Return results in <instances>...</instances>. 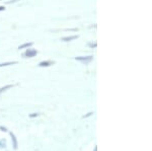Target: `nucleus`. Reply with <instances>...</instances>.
<instances>
[{
    "mask_svg": "<svg viewBox=\"0 0 152 151\" xmlns=\"http://www.w3.org/2000/svg\"><path fill=\"white\" fill-rule=\"evenodd\" d=\"M13 86V85H11V84H8V85H5V86H3V87H1L0 88V94L2 93V92H4V91H6L7 89H9V88H11V87Z\"/></svg>",
    "mask_w": 152,
    "mask_h": 151,
    "instance_id": "8",
    "label": "nucleus"
},
{
    "mask_svg": "<svg viewBox=\"0 0 152 151\" xmlns=\"http://www.w3.org/2000/svg\"><path fill=\"white\" fill-rule=\"evenodd\" d=\"M89 46H90V47H96V43H94V44H89Z\"/></svg>",
    "mask_w": 152,
    "mask_h": 151,
    "instance_id": "10",
    "label": "nucleus"
},
{
    "mask_svg": "<svg viewBox=\"0 0 152 151\" xmlns=\"http://www.w3.org/2000/svg\"><path fill=\"white\" fill-rule=\"evenodd\" d=\"M94 151H97V147H95V148H94Z\"/></svg>",
    "mask_w": 152,
    "mask_h": 151,
    "instance_id": "14",
    "label": "nucleus"
},
{
    "mask_svg": "<svg viewBox=\"0 0 152 151\" xmlns=\"http://www.w3.org/2000/svg\"><path fill=\"white\" fill-rule=\"evenodd\" d=\"M94 59V57L92 56H85V57H76L75 60L76 61H79V62L83 63V64H88V63H90Z\"/></svg>",
    "mask_w": 152,
    "mask_h": 151,
    "instance_id": "1",
    "label": "nucleus"
},
{
    "mask_svg": "<svg viewBox=\"0 0 152 151\" xmlns=\"http://www.w3.org/2000/svg\"><path fill=\"white\" fill-rule=\"evenodd\" d=\"M18 64L16 61H13V62H5V63H0V67H5V66H9V65H15Z\"/></svg>",
    "mask_w": 152,
    "mask_h": 151,
    "instance_id": "6",
    "label": "nucleus"
},
{
    "mask_svg": "<svg viewBox=\"0 0 152 151\" xmlns=\"http://www.w3.org/2000/svg\"><path fill=\"white\" fill-rule=\"evenodd\" d=\"M33 46V43L31 42H29V43H24V44H23V45H20L18 47V49L20 50V49H24V48H29V47H31Z\"/></svg>",
    "mask_w": 152,
    "mask_h": 151,
    "instance_id": "7",
    "label": "nucleus"
},
{
    "mask_svg": "<svg viewBox=\"0 0 152 151\" xmlns=\"http://www.w3.org/2000/svg\"><path fill=\"white\" fill-rule=\"evenodd\" d=\"M18 0H12V1H8V2H6L7 4H11V3H15V2H18Z\"/></svg>",
    "mask_w": 152,
    "mask_h": 151,
    "instance_id": "9",
    "label": "nucleus"
},
{
    "mask_svg": "<svg viewBox=\"0 0 152 151\" xmlns=\"http://www.w3.org/2000/svg\"><path fill=\"white\" fill-rule=\"evenodd\" d=\"M10 136H11V140H12V143H13V148L14 149H18V140H16V137L13 133H10Z\"/></svg>",
    "mask_w": 152,
    "mask_h": 151,
    "instance_id": "5",
    "label": "nucleus"
},
{
    "mask_svg": "<svg viewBox=\"0 0 152 151\" xmlns=\"http://www.w3.org/2000/svg\"><path fill=\"white\" fill-rule=\"evenodd\" d=\"M78 38V36H64V38L61 39V41L63 42H70V41H73V40H76Z\"/></svg>",
    "mask_w": 152,
    "mask_h": 151,
    "instance_id": "3",
    "label": "nucleus"
},
{
    "mask_svg": "<svg viewBox=\"0 0 152 151\" xmlns=\"http://www.w3.org/2000/svg\"><path fill=\"white\" fill-rule=\"evenodd\" d=\"M38 116V114H34V115H31L29 117H31V118H34V117H37Z\"/></svg>",
    "mask_w": 152,
    "mask_h": 151,
    "instance_id": "12",
    "label": "nucleus"
},
{
    "mask_svg": "<svg viewBox=\"0 0 152 151\" xmlns=\"http://www.w3.org/2000/svg\"><path fill=\"white\" fill-rule=\"evenodd\" d=\"M3 10H5V7H4V6H0V11H3Z\"/></svg>",
    "mask_w": 152,
    "mask_h": 151,
    "instance_id": "11",
    "label": "nucleus"
},
{
    "mask_svg": "<svg viewBox=\"0 0 152 151\" xmlns=\"http://www.w3.org/2000/svg\"><path fill=\"white\" fill-rule=\"evenodd\" d=\"M37 54H38V51L35 50V49H28V50L24 52L23 56L26 58H33V57H35Z\"/></svg>",
    "mask_w": 152,
    "mask_h": 151,
    "instance_id": "2",
    "label": "nucleus"
},
{
    "mask_svg": "<svg viewBox=\"0 0 152 151\" xmlns=\"http://www.w3.org/2000/svg\"><path fill=\"white\" fill-rule=\"evenodd\" d=\"M51 65H53V62H51V61H42L39 64V67H49Z\"/></svg>",
    "mask_w": 152,
    "mask_h": 151,
    "instance_id": "4",
    "label": "nucleus"
},
{
    "mask_svg": "<svg viewBox=\"0 0 152 151\" xmlns=\"http://www.w3.org/2000/svg\"><path fill=\"white\" fill-rule=\"evenodd\" d=\"M0 129H1V131H4V132H5V131H7L6 128H3V127H0Z\"/></svg>",
    "mask_w": 152,
    "mask_h": 151,
    "instance_id": "13",
    "label": "nucleus"
}]
</instances>
